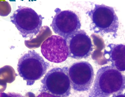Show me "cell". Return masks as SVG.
Listing matches in <instances>:
<instances>
[{"label": "cell", "instance_id": "cell-1", "mask_svg": "<svg viewBox=\"0 0 125 97\" xmlns=\"http://www.w3.org/2000/svg\"><path fill=\"white\" fill-rule=\"evenodd\" d=\"M125 89V75L111 65L98 70L89 97H109L122 94Z\"/></svg>", "mask_w": 125, "mask_h": 97}, {"label": "cell", "instance_id": "cell-2", "mask_svg": "<svg viewBox=\"0 0 125 97\" xmlns=\"http://www.w3.org/2000/svg\"><path fill=\"white\" fill-rule=\"evenodd\" d=\"M86 14L91 20V31L101 35L113 33L116 38L119 23L113 7L103 4H95L94 8L87 11Z\"/></svg>", "mask_w": 125, "mask_h": 97}, {"label": "cell", "instance_id": "cell-3", "mask_svg": "<svg viewBox=\"0 0 125 97\" xmlns=\"http://www.w3.org/2000/svg\"><path fill=\"white\" fill-rule=\"evenodd\" d=\"M50 66L40 54L34 50H29L19 60L17 70L27 86H32L46 73Z\"/></svg>", "mask_w": 125, "mask_h": 97}, {"label": "cell", "instance_id": "cell-4", "mask_svg": "<svg viewBox=\"0 0 125 97\" xmlns=\"http://www.w3.org/2000/svg\"><path fill=\"white\" fill-rule=\"evenodd\" d=\"M44 17L31 8L19 6L10 16L11 22L25 38L32 40L41 31Z\"/></svg>", "mask_w": 125, "mask_h": 97}, {"label": "cell", "instance_id": "cell-5", "mask_svg": "<svg viewBox=\"0 0 125 97\" xmlns=\"http://www.w3.org/2000/svg\"><path fill=\"white\" fill-rule=\"evenodd\" d=\"M67 67L54 68L47 73L41 80L40 91L46 92L55 96L68 97L71 94V81Z\"/></svg>", "mask_w": 125, "mask_h": 97}, {"label": "cell", "instance_id": "cell-6", "mask_svg": "<svg viewBox=\"0 0 125 97\" xmlns=\"http://www.w3.org/2000/svg\"><path fill=\"white\" fill-rule=\"evenodd\" d=\"M51 26L56 34L65 39L79 30L81 27L79 16L73 11H62L59 8L55 10Z\"/></svg>", "mask_w": 125, "mask_h": 97}, {"label": "cell", "instance_id": "cell-7", "mask_svg": "<svg viewBox=\"0 0 125 97\" xmlns=\"http://www.w3.org/2000/svg\"><path fill=\"white\" fill-rule=\"evenodd\" d=\"M72 88L75 91H88L92 86L94 73L90 63L81 61L74 63L68 69Z\"/></svg>", "mask_w": 125, "mask_h": 97}, {"label": "cell", "instance_id": "cell-8", "mask_svg": "<svg viewBox=\"0 0 125 97\" xmlns=\"http://www.w3.org/2000/svg\"><path fill=\"white\" fill-rule=\"evenodd\" d=\"M65 40L68 47L69 57L72 58H87L93 52L92 40L83 30H79Z\"/></svg>", "mask_w": 125, "mask_h": 97}, {"label": "cell", "instance_id": "cell-9", "mask_svg": "<svg viewBox=\"0 0 125 97\" xmlns=\"http://www.w3.org/2000/svg\"><path fill=\"white\" fill-rule=\"evenodd\" d=\"M41 53L50 62L59 63L69 57L66 42L59 36L52 35L44 40L41 46Z\"/></svg>", "mask_w": 125, "mask_h": 97}, {"label": "cell", "instance_id": "cell-10", "mask_svg": "<svg viewBox=\"0 0 125 97\" xmlns=\"http://www.w3.org/2000/svg\"><path fill=\"white\" fill-rule=\"evenodd\" d=\"M104 57L111 66L119 71H125V45L110 44L104 52Z\"/></svg>", "mask_w": 125, "mask_h": 97}, {"label": "cell", "instance_id": "cell-11", "mask_svg": "<svg viewBox=\"0 0 125 97\" xmlns=\"http://www.w3.org/2000/svg\"><path fill=\"white\" fill-rule=\"evenodd\" d=\"M13 68L10 66L6 65L3 67L0 68V81L4 83H10L14 80L13 78L12 72L14 71V69L11 70Z\"/></svg>", "mask_w": 125, "mask_h": 97}, {"label": "cell", "instance_id": "cell-12", "mask_svg": "<svg viewBox=\"0 0 125 97\" xmlns=\"http://www.w3.org/2000/svg\"><path fill=\"white\" fill-rule=\"evenodd\" d=\"M0 97H25L22 95L14 92H8L5 93L4 92L0 93Z\"/></svg>", "mask_w": 125, "mask_h": 97}, {"label": "cell", "instance_id": "cell-13", "mask_svg": "<svg viewBox=\"0 0 125 97\" xmlns=\"http://www.w3.org/2000/svg\"><path fill=\"white\" fill-rule=\"evenodd\" d=\"M37 97H61L55 96L46 92H42L38 95Z\"/></svg>", "mask_w": 125, "mask_h": 97}, {"label": "cell", "instance_id": "cell-14", "mask_svg": "<svg viewBox=\"0 0 125 97\" xmlns=\"http://www.w3.org/2000/svg\"><path fill=\"white\" fill-rule=\"evenodd\" d=\"M6 84L0 81V93H1L5 90L6 88Z\"/></svg>", "mask_w": 125, "mask_h": 97}, {"label": "cell", "instance_id": "cell-15", "mask_svg": "<svg viewBox=\"0 0 125 97\" xmlns=\"http://www.w3.org/2000/svg\"><path fill=\"white\" fill-rule=\"evenodd\" d=\"M111 97H125V94H114Z\"/></svg>", "mask_w": 125, "mask_h": 97}]
</instances>
